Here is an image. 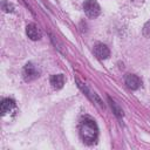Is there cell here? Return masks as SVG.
Here are the masks:
<instances>
[{
  "label": "cell",
  "mask_w": 150,
  "mask_h": 150,
  "mask_svg": "<svg viewBox=\"0 0 150 150\" xmlns=\"http://www.w3.org/2000/svg\"><path fill=\"white\" fill-rule=\"evenodd\" d=\"M80 136L87 144H94L97 141L98 128L96 122L90 117H84L80 123Z\"/></svg>",
  "instance_id": "1"
},
{
  "label": "cell",
  "mask_w": 150,
  "mask_h": 150,
  "mask_svg": "<svg viewBox=\"0 0 150 150\" xmlns=\"http://www.w3.org/2000/svg\"><path fill=\"white\" fill-rule=\"evenodd\" d=\"M83 9L89 18H97L101 13V7L96 0H86L83 4Z\"/></svg>",
  "instance_id": "2"
},
{
  "label": "cell",
  "mask_w": 150,
  "mask_h": 150,
  "mask_svg": "<svg viewBox=\"0 0 150 150\" xmlns=\"http://www.w3.org/2000/svg\"><path fill=\"white\" fill-rule=\"evenodd\" d=\"M40 71L36 69V67L32 63V62H28L26 63V66L23 67V70H22V75H23V79L26 81H32V80H35L38 76H39Z\"/></svg>",
  "instance_id": "3"
},
{
  "label": "cell",
  "mask_w": 150,
  "mask_h": 150,
  "mask_svg": "<svg viewBox=\"0 0 150 150\" xmlns=\"http://www.w3.org/2000/svg\"><path fill=\"white\" fill-rule=\"evenodd\" d=\"M124 81H125V84L132 90L138 89L141 87V84H142L141 79L135 74H127L125 77H124Z\"/></svg>",
  "instance_id": "4"
},
{
  "label": "cell",
  "mask_w": 150,
  "mask_h": 150,
  "mask_svg": "<svg viewBox=\"0 0 150 150\" xmlns=\"http://www.w3.org/2000/svg\"><path fill=\"white\" fill-rule=\"evenodd\" d=\"M94 53H95V55H96L98 59H101V60L108 59L109 55H110L109 48H108L105 45H103V43H97V45L94 47Z\"/></svg>",
  "instance_id": "5"
},
{
  "label": "cell",
  "mask_w": 150,
  "mask_h": 150,
  "mask_svg": "<svg viewBox=\"0 0 150 150\" xmlns=\"http://www.w3.org/2000/svg\"><path fill=\"white\" fill-rule=\"evenodd\" d=\"M26 33H27L28 38L30 40H33V41H36V40H39L41 38V32L34 23H30V25H28L26 27Z\"/></svg>",
  "instance_id": "6"
},
{
  "label": "cell",
  "mask_w": 150,
  "mask_h": 150,
  "mask_svg": "<svg viewBox=\"0 0 150 150\" xmlns=\"http://www.w3.org/2000/svg\"><path fill=\"white\" fill-rule=\"evenodd\" d=\"M15 107V102L14 100L12 98H4L1 101V104H0V109H1V114L5 115L9 111H12V109Z\"/></svg>",
  "instance_id": "7"
},
{
  "label": "cell",
  "mask_w": 150,
  "mask_h": 150,
  "mask_svg": "<svg viewBox=\"0 0 150 150\" xmlns=\"http://www.w3.org/2000/svg\"><path fill=\"white\" fill-rule=\"evenodd\" d=\"M50 84L54 89H61L64 84V77L62 74H56L50 77Z\"/></svg>",
  "instance_id": "8"
},
{
  "label": "cell",
  "mask_w": 150,
  "mask_h": 150,
  "mask_svg": "<svg viewBox=\"0 0 150 150\" xmlns=\"http://www.w3.org/2000/svg\"><path fill=\"white\" fill-rule=\"evenodd\" d=\"M109 102H110V105H111V108L114 109V112H115L117 116H120V117H121V116H123V111L120 109V107H118V105H117V104H116L114 101H111L110 98H109Z\"/></svg>",
  "instance_id": "9"
},
{
  "label": "cell",
  "mask_w": 150,
  "mask_h": 150,
  "mask_svg": "<svg viewBox=\"0 0 150 150\" xmlns=\"http://www.w3.org/2000/svg\"><path fill=\"white\" fill-rule=\"evenodd\" d=\"M143 35L145 38H150V20L145 22V25L143 26Z\"/></svg>",
  "instance_id": "10"
}]
</instances>
